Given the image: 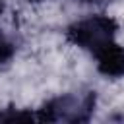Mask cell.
Instances as JSON below:
<instances>
[{"instance_id":"3","label":"cell","mask_w":124,"mask_h":124,"mask_svg":"<svg viewBox=\"0 0 124 124\" xmlns=\"http://www.w3.org/2000/svg\"><path fill=\"white\" fill-rule=\"evenodd\" d=\"M14 50H16L14 43L8 39V35H4V33L0 31V64L6 62V60H10V58L14 56Z\"/></svg>"},{"instance_id":"5","label":"cell","mask_w":124,"mask_h":124,"mask_svg":"<svg viewBox=\"0 0 124 124\" xmlns=\"http://www.w3.org/2000/svg\"><path fill=\"white\" fill-rule=\"evenodd\" d=\"M4 10H6V4H4V0H0V17H2V14H4Z\"/></svg>"},{"instance_id":"2","label":"cell","mask_w":124,"mask_h":124,"mask_svg":"<svg viewBox=\"0 0 124 124\" xmlns=\"http://www.w3.org/2000/svg\"><path fill=\"white\" fill-rule=\"evenodd\" d=\"M97 97L93 91L62 93L39 108V118L46 122H85L95 110Z\"/></svg>"},{"instance_id":"4","label":"cell","mask_w":124,"mask_h":124,"mask_svg":"<svg viewBox=\"0 0 124 124\" xmlns=\"http://www.w3.org/2000/svg\"><path fill=\"white\" fill-rule=\"evenodd\" d=\"M81 2H87V4H93V6H107V4H112L116 0H81Z\"/></svg>"},{"instance_id":"1","label":"cell","mask_w":124,"mask_h":124,"mask_svg":"<svg viewBox=\"0 0 124 124\" xmlns=\"http://www.w3.org/2000/svg\"><path fill=\"white\" fill-rule=\"evenodd\" d=\"M118 23L107 14H91L74 21L66 35L68 41L89 52L97 68L107 78H124V46L116 43Z\"/></svg>"},{"instance_id":"6","label":"cell","mask_w":124,"mask_h":124,"mask_svg":"<svg viewBox=\"0 0 124 124\" xmlns=\"http://www.w3.org/2000/svg\"><path fill=\"white\" fill-rule=\"evenodd\" d=\"M29 2H41V0H29Z\"/></svg>"}]
</instances>
